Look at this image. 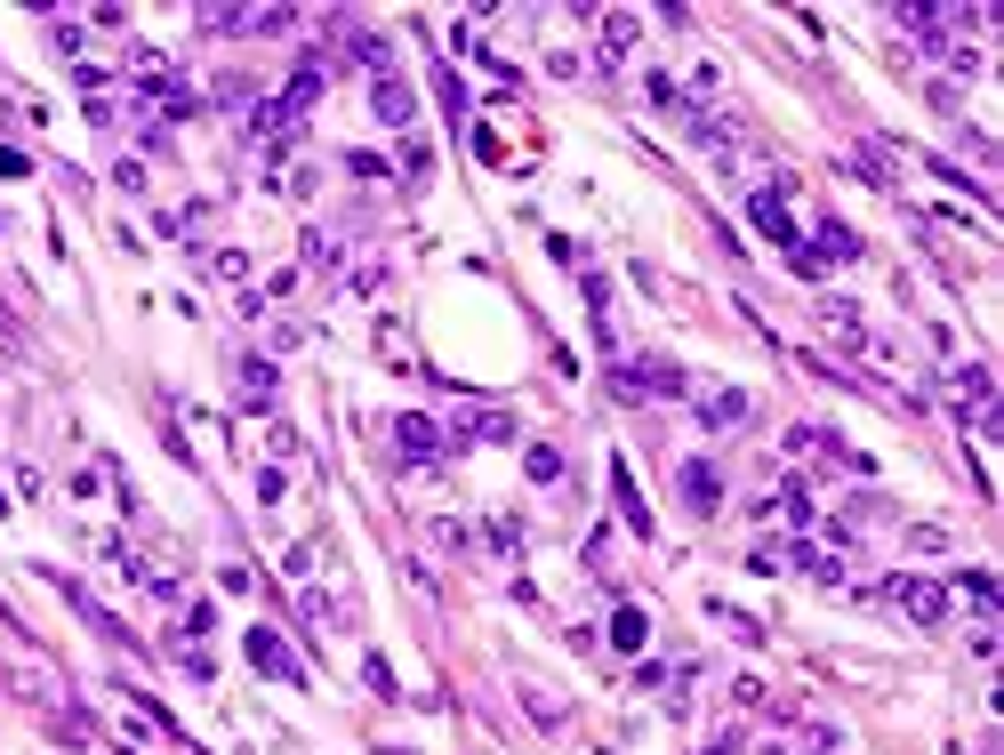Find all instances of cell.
Segmentation results:
<instances>
[{
  "label": "cell",
  "instance_id": "17",
  "mask_svg": "<svg viewBox=\"0 0 1004 755\" xmlns=\"http://www.w3.org/2000/svg\"><path fill=\"white\" fill-rule=\"evenodd\" d=\"M788 563H795V570H812L819 587H836V579H844V570H836V555H819L812 539H804V546H788Z\"/></svg>",
  "mask_w": 1004,
  "mask_h": 755
},
{
  "label": "cell",
  "instance_id": "11",
  "mask_svg": "<svg viewBox=\"0 0 1004 755\" xmlns=\"http://www.w3.org/2000/svg\"><path fill=\"white\" fill-rule=\"evenodd\" d=\"M234 370H242V378H234V395H242V410H266V402L281 395V378H274V362H266V354H249V362H234Z\"/></svg>",
  "mask_w": 1004,
  "mask_h": 755
},
{
  "label": "cell",
  "instance_id": "28",
  "mask_svg": "<svg viewBox=\"0 0 1004 755\" xmlns=\"http://www.w3.org/2000/svg\"><path fill=\"white\" fill-rule=\"evenodd\" d=\"M707 755H739V740H715V747H707Z\"/></svg>",
  "mask_w": 1004,
  "mask_h": 755
},
{
  "label": "cell",
  "instance_id": "4",
  "mask_svg": "<svg viewBox=\"0 0 1004 755\" xmlns=\"http://www.w3.org/2000/svg\"><path fill=\"white\" fill-rule=\"evenodd\" d=\"M948 402H957V419L972 426V419L996 402V370H981V362H957V370H948Z\"/></svg>",
  "mask_w": 1004,
  "mask_h": 755
},
{
  "label": "cell",
  "instance_id": "3",
  "mask_svg": "<svg viewBox=\"0 0 1004 755\" xmlns=\"http://www.w3.org/2000/svg\"><path fill=\"white\" fill-rule=\"evenodd\" d=\"M249 667H257V675H274V684H290V691H305V667H298V651L281 643L274 628H249Z\"/></svg>",
  "mask_w": 1004,
  "mask_h": 755
},
{
  "label": "cell",
  "instance_id": "5",
  "mask_svg": "<svg viewBox=\"0 0 1004 755\" xmlns=\"http://www.w3.org/2000/svg\"><path fill=\"white\" fill-rule=\"evenodd\" d=\"M788 186H795V177H771V186H756V193H748V225H763L771 242H788V249H795V225H788Z\"/></svg>",
  "mask_w": 1004,
  "mask_h": 755
},
{
  "label": "cell",
  "instance_id": "14",
  "mask_svg": "<svg viewBox=\"0 0 1004 755\" xmlns=\"http://www.w3.org/2000/svg\"><path fill=\"white\" fill-rule=\"evenodd\" d=\"M635 33H643V16H635V9H611V16H603V65H620L627 48H635Z\"/></svg>",
  "mask_w": 1004,
  "mask_h": 755
},
{
  "label": "cell",
  "instance_id": "19",
  "mask_svg": "<svg viewBox=\"0 0 1004 755\" xmlns=\"http://www.w3.org/2000/svg\"><path fill=\"white\" fill-rule=\"evenodd\" d=\"M523 466H531V482H562V451H555V442H531Z\"/></svg>",
  "mask_w": 1004,
  "mask_h": 755
},
{
  "label": "cell",
  "instance_id": "26",
  "mask_svg": "<svg viewBox=\"0 0 1004 755\" xmlns=\"http://www.w3.org/2000/svg\"><path fill=\"white\" fill-rule=\"evenodd\" d=\"M48 41H57L65 57H81V24H72V16H57V24H48Z\"/></svg>",
  "mask_w": 1004,
  "mask_h": 755
},
{
  "label": "cell",
  "instance_id": "2",
  "mask_svg": "<svg viewBox=\"0 0 1004 755\" xmlns=\"http://www.w3.org/2000/svg\"><path fill=\"white\" fill-rule=\"evenodd\" d=\"M877 595H892V603L908 611L916 628H948V619H957V595H948L940 579H884Z\"/></svg>",
  "mask_w": 1004,
  "mask_h": 755
},
{
  "label": "cell",
  "instance_id": "27",
  "mask_svg": "<svg viewBox=\"0 0 1004 755\" xmlns=\"http://www.w3.org/2000/svg\"><path fill=\"white\" fill-rule=\"evenodd\" d=\"M0 177H24V153H0Z\"/></svg>",
  "mask_w": 1004,
  "mask_h": 755
},
{
  "label": "cell",
  "instance_id": "20",
  "mask_svg": "<svg viewBox=\"0 0 1004 755\" xmlns=\"http://www.w3.org/2000/svg\"><path fill=\"white\" fill-rule=\"evenodd\" d=\"M957 587H964V603H981V619H996V579H989V570H964Z\"/></svg>",
  "mask_w": 1004,
  "mask_h": 755
},
{
  "label": "cell",
  "instance_id": "13",
  "mask_svg": "<svg viewBox=\"0 0 1004 755\" xmlns=\"http://www.w3.org/2000/svg\"><path fill=\"white\" fill-rule=\"evenodd\" d=\"M819 322H828L844 346H868V322H860V306H852V298H819Z\"/></svg>",
  "mask_w": 1004,
  "mask_h": 755
},
{
  "label": "cell",
  "instance_id": "23",
  "mask_svg": "<svg viewBox=\"0 0 1004 755\" xmlns=\"http://www.w3.org/2000/svg\"><path fill=\"white\" fill-rule=\"evenodd\" d=\"M362 684H370L378 699H402V691H394V667H386V659H362Z\"/></svg>",
  "mask_w": 1004,
  "mask_h": 755
},
{
  "label": "cell",
  "instance_id": "1",
  "mask_svg": "<svg viewBox=\"0 0 1004 755\" xmlns=\"http://www.w3.org/2000/svg\"><path fill=\"white\" fill-rule=\"evenodd\" d=\"M611 395L620 402H643V395H691V370H676L667 354H635L611 370Z\"/></svg>",
  "mask_w": 1004,
  "mask_h": 755
},
{
  "label": "cell",
  "instance_id": "6",
  "mask_svg": "<svg viewBox=\"0 0 1004 755\" xmlns=\"http://www.w3.org/2000/svg\"><path fill=\"white\" fill-rule=\"evenodd\" d=\"M676 490H683L691 514H715V507H724V475H715L707 458H683V466H676Z\"/></svg>",
  "mask_w": 1004,
  "mask_h": 755
},
{
  "label": "cell",
  "instance_id": "12",
  "mask_svg": "<svg viewBox=\"0 0 1004 755\" xmlns=\"http://www.w3.org/2000/svg\"><path fill=\"white\" fill-rule=\"evenodd\" d=\"M812 257H819V266H852V257H860V233L844 225V218H819V249H812Z\"/></svg>",
  "mask_w": 1004,
  "mask_h": 755
},
{
  "label": "cell",
  "instance_id": "21",
  "mask_svg": "<svg viewBox=\"0 0 1004 755\" xmlns=\"http://www.w3.org/2000/svg\"><path fill=\"white\" fill-rule=\"evenodd\" d=\"M402 177H410V186H426V177H434V153H426V145H402Z\"/></svg>",
  "mask_w": 1004,
  "mask_h": 755
},
{
  "label": "cell",
  "instance_id": "24",
  "mask_svg": "<svg viewBox=\"0 0 1004 755\" xmlns=\"http://www.w3.org/2000/svg\"><path fill=\"white\" fill-rule=\"evenodd\" d=\"M715 619H724V628H732L739 643H756V635H763V628H756V619H748V611H732V603H715Z\"/></svg>",
  "mask_w": 1004,
  "mask_h": 755
},
{
  "label": "cell",
  "instance_id": "16",
  "mask_svg": "<svg viewBox=\"0 0 1004 755\" xmlns=\"http://www.w3.org/2000/svg\"><path fill=\"white\" fill-rule=\"evenodd\" d=\"M643 635H651V619H643L635 603L611 611V651H643Z\"/></svg>",
  "mask_w": 1004,
  "mask_h": 755
},
{
  "label": "cell",
  "instance_id": "8",
  "mask_svg": "<svg viewBox=\"0 0 1004 755\" xmlns=\"http://www.w3.org/2000/svg\"><path fill=\"white\" fill-rule=\"evenodd\" d=\"M370 113H378L386 129H410V121H419V97H410V81H402V73L370 81Z\"/></svg>",
  "mask_w": 1004,
  "mask_h": 755
},
{
  "label": "cell",
  "instance_id": "10",
  "mask_svg": "<svg viewBox=\"0 0 1004 755\" xmlns=\"http://www.w3.org/2000/svg\"><path fill=\"white\" fill-rule=\"evenodd\" d=\"M748 419H756V402L739 395V386H715V395H700V426L724 434V426H748Z\"/></svg>",
  "mask_w": 1004,
  "mask_h": 755
},
{
  "label": "cell",
  "instance_id": "25",
  "mask_svg": "<svg viewBox=\"0 0 1004 755\" xmlns=\"http://www.w3.org/2000/svg\"><path fill=\"white\" fill-rule=\"evenodd\" d=\"M210 628H217V611H210V603H193V611H186V628H177V635H186V643H201Z\"/></svg>",
  "mask_w": 1004,
  "mask_h": 755
},
{
  "label": "cell",
  "instance_id": "9",
  "mask_svg": "<svg viewBox=\"0 0 1004 755\" xmlns=\"http://www.w3.org/2000/svg\"><path fill=\"white\" fill-rule=\"evenodd\" d=\"M514 434H523V426H514L506 410H467V419L450 426V442H458V451H482V442H514Z\"/></svg>",
  "mask_w": 1004,
  "mask_h": 755
},
{
  "label": "cell",
  "instance_id": "7",
  "mask_svg": "<svg viewBox=\"0 0 1004 755\" xmlns=\"http://www.w3.org/2000/svg\"><path fill=\"white\" fill-rule=\"evenodd\" d=\"M394 451H402L410 466H426V458H443V451H450V434L434 426V419H419V410H410V419H394Z\"/></svg>",
  "mask_w": 1004,
  "mask_h": 755
},
{
  "label": "cell",
  "instance_id": "29",
  "mask_svg": "<svg viewBox=\"0 0 1004 755\" xmlns=\"http://www.w3.org/2000/svg\"><path fill=\"white\" fill-rule=\"evenodd\" d=\"M763 755H795V747H763Z\"/></svg>",
  "mask_w": 1004,
  "mask_h": 755
},
{
  "label": "cell",
  "instance_id": "18",
  "mask_svg": "<svg viewBox=\"0 0 1004 755\" xmlns=\"http://www.w3.org/2000/svg\"><path fill=\"white\" fill-rule=\"evenodd\" d=\"M852 169H860V186H892V153H884V145H860Z\"/></svg>",
  "mask_w": 1004,
  "mask_h": 755
},
{
  "label": "cell",
  "instance_id": "22",
  "mask_svg": "<svg viewBox=\"0 0 1004 755\" xmlns=\"http://www.w3.org/2000/svg\"><path fill=\"white\" fill-rule=\"evenodd\" d=\"M908 546H916V555H948V531H940V523H916Z\"/></svg>",
  "mask_w": 1004,
  "mask_h": 755
},
{
  "label": "cell",
  "instance_id": "15",
  "mask_svg": "<svg viewBox=\"0 0 1004 755\" xmlns=\"http://www.w3.org/2000/svg\"><path fill=\"white\" fill-rule=\"evenodd\" d=\"M611 499H620V514H627V531L635 539H651V507L635 499V482H627V466H611Z\"/></svg>",
  "mask_w": 1004,
  "mask_h": 755
}]
</instances>
